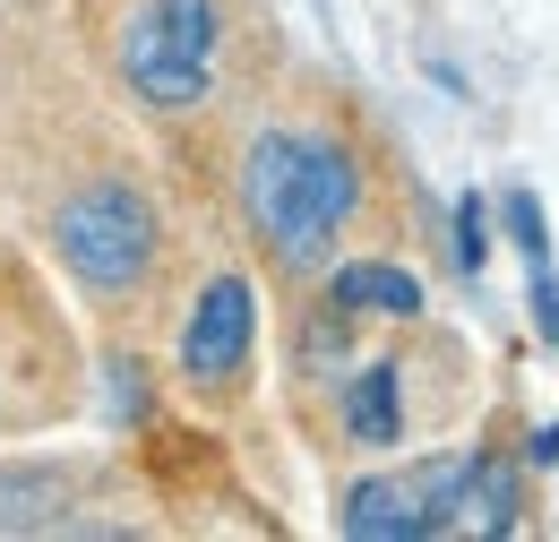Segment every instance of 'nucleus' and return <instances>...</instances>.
Listing matches in <instances>:
<instances>
[{"label": "nucleus", "instance_id": "nucleus-9", "mask_svg": "<svg viewBox=\"0 0 559 542\" xmlns=\"http://www.w3.org/2000/svg\"><path fill=\"white\" fill-rule=\"evenodd\" d=\"M516 526H525V482L474 457V534H516Z\"/></svg>", "mask_w": 559, "mask_h": 542}, {"label": "nucleus", "instance_id": "nucleus-8", "mask_svg": "<svg viewBox=\"0 0 559 542\" xmlns=\"http://www.w3.org/2000/svg\"><path fill=\"white\" fill-rule=\"evenodd\" d=\"M328 302H345V319H421V284L396 259H345L328 275Z\"/></svg>", "mask_w": 559, "mask_h": 542}, {"label": "nucleus", "instance_id": "nucleus-3", "mask_svg": "<svg viewBox=\"0 0 559 542\" xmlns=\"http://www.w3.org/2000/svg\"><path fill=\"white\" fill-rule=\"evenodd\" d=\"M112 69L146 113H199L224 78V0H130Z\"/></svg>", "mask_w": 559, "mask_h": 542}, {"label": "nucleus", "instance_id": "nucleus-2", "mask_svg": "<svg viewBox=\"0 0 559 542\" xmlns=\"http://www.w3.org/2000/svg\"><path fill=\"white\" fill-rule=\"evenodd\" d=\"M44 241L112 310H146V293L164 275V215L146 199V181L121 173V164H95L86 181H70L44 207Z\"/></svg>", "mask_w": 559, "mask_h": 542}, {"label": "nucleus", "instance_id": "nucleus-11", "mask_svg": "<svg viewBox=\"0 0 559 542\" xmlns=\"http://www.w3.org/2000/svg\"><path fill=\"white\" fill-rule=\"evenodd\" d=\"M456 268H465V275H483V199H465V207H456Z\"/></svg>", "mask_w": 559, "mask_h": 542}, {"label": "nucleus", "instance_id": "nucleus-12", "mask_svg": "<svg viewBox=\"0 0 559 542\" xmlns=\"http://www.w3.org/2000/svg\"><path fill=\"white\" fill-rule=\"evenodd\" d=\"M0 379H9V370H0Z\"/></svg>", "mask_w": 559, "mask_h": 542}, {"label": "nucleus", "instance_id": "nucleus-5", "mask_svg": "<svg viewBox=\"0 0 559 542\" xmlns=\"http://www.w3.org/2000/svg\"><path fill=\"white\" fill-rule=\"evenodd\" d=\"M250 353H259V293L250 275L224 268L199 284V302L181 310V337H173V370L199 405H233L250 388Z\"/></svg>", "mask_w": 559, "mask_h": 542}, {"label": "nucleus", "instance_id": "nucleus-1", "mask_svg": "<svg viewBox=\"0 0 559 542\" xmlns=\"http://www.w3.org/2000/svg\"><path fill=\"white\" fill-rule=\"evenodd\" d=\"M241 224L267 250L276 275H319L336 259V241L361 215V164L345 138L310 130V121H267L241 138Z\"/></svg>", "mask_w": 559, "mask_h": 542}, {"label": "nucleus", "instance_id": "nucleus-6", "mask_svg": "<svg viewBox=\"0 0 559 542\" xmlns=\"http://www.w3.org/2000/svg\"><path fill=\"white\" fill-rule=\"evenodd\" d=\"M405 422H414V405H405V362H396V353H388V362H361L345 379V448L388 457V448L405 439Z\"/></svg>", "mask_w": 559, "mask_h": 542}, {"label": "nucleus", "instance_id": "nucleus-10", "mask_svg": "<svg viewBox=\"0 0 559 542\" xmlns=\"http://www.w3.org/2000/svg\"><path fill=\"white\" fill-rule=\"evenodd\" d=\"M508 233H516V250L534 268H551V233H543V199L534 190H508Z\"/></svg>", "mask_w": 559, "mask_h": 542}, {"label": "nucleus", "instance_id": "nucleus-7", "mask_svg": "<svg viewBox=\"0 0 559 542\" xmlns=\"http://www.w3.org/2000/svg\"><path fill=\"white\" fill-rule=\"evenodd\" d=\"M78 466H0V534H52L70 526Z\"/></svg>", "mask_w": 559, "mask_h": 542}, {"label": "nucleus", "instance_id": "nucleus-4", "mask_svg": "<svg viewBox=\"0 0 559 542\" xmlns=\"http://www.w3.org/2000/svg\"><path fill=\"white\" fill-rule=\"evenodd\" d=\"M345 534L353 542H430V534H474V448H439L414 457L396 474L353 482L345 499Z\"/></svg>", "mask_w": 559, "mask_h": 542}]
</instances>
